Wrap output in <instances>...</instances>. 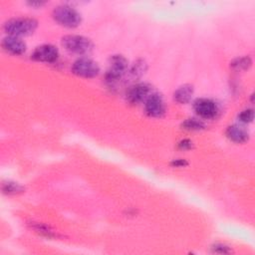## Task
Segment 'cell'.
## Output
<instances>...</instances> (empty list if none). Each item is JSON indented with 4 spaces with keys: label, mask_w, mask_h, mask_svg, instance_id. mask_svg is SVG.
<instances>
[{
    "label": "cell",
    "mask_w": 255,
    "mask_h": 255,
    "mask_svg": "<svg viewBox=\"0 0 255 255\" xmlns=\"http://www.w3.org/2000/svg\"><path fill=\"white\" fill-rule=\"evenodd\" d=\"M38 26V22L33 18L19 17L8 20L4 24V30L9 36H28L32 34Z\"/></svg>",
    "instance_id": "1"
},
{
    "label": "cell",
    "mask_w": 255,
    "mask_h": 255,
    "mask_svg": "<svg viewBox=\"0 0 255 255\" xmlns=\"http://www.w3.org/2000/svg\"><path fill=\"white\" fill-rule=\"evenodd\" d=\"M62 45L67 51L77 55H85L93 50L92 41L80 35H67L63 37Z\"/></svg>",
    "instance_id": "2"
},
{
    "label": "cell",
    "mask_w": 255,
    "mask_h": 255,
    "mask_svg": "<svg viewBox=\"0 0 255 255\" xmlns=\"http://www.w3.org/2000/svg\"><path fill=\"white\" fill-rule=\"evenodd\" d=\"M53 18L59 24L69 28L77 27L81 23L80 13L69 5L57 6L53 10Z\"/></svg>",
    "instance_id": "3"
},
{
    "label": "cell",
    "mask_w": 255,
    "mask_h": 255,
    "mask_svg": "<svg viewBox=\"0 0 255 255\" xmlns=\"http://www.w3.org/2000/svg\"><path fill=\"white\" fill-rule=\"evenodd\" d=\"M128 72V61L121 55H115L110 60V65L106 73V81L109 84H114L121 80Z\"/></svg>",
    "instance_id": "4"
},
{
    "label": "cell",
    "mask_w": 255,
    "mask_h": 255,
    "mask_svg": "<svg viewBox=\"0 0 255 255\" xmlns=\"http://www.w3.org/2000/svg\"><path fill=\"white\" fill-rule=\"evenodd\" d=\"M72 72L79 77L94 78L99 74L100 67L89 58H80L73 64Z\"/></svg>",
    "instance_id": "5"
},
{
    "label": "cell",
    "mask_w": 255,
    "mask_h": 255,
    "mask_svg": "<svg viewBox=\"0 0 255 255\" xmlns=\"http://www.w3.org/2000/svg\"><path fill=\"white\" fill-rule=\"evenodd\" d=\"M59 57L58 49L50 44H45L37 47L32 53V59L39 62L52 63L55 62Z\"/></svg>",
    "instance_id": "6"
},
{
    "label": "cell",
    "mask_w": 255,
    "mask_h": 255,
    "mask_svg": "<svg viewBox=\"0 0 255 255\" xmlns=\"http://www.w3.org/2000/svg\"><path fill=\"white\" fill-rule=\"evenodd\" d=\"M193 108L195 113L202 119H212L218 113L217 105L209 99H197Z\"/></svg>",
    "instance_id": "7"
},
{
    "label": "cell",
    "mask_w": 255,
    "mask_h": 255,
    "mask_svg": "<svg viewBox=\"0 0 255 255\" xmlns=\"http://www.w3.org/2000/svg\"><path fill=\"white\" fill-rule=\"evenodd\" d=\"M145 113L150 117H160L165 112L163 99L158 94H151L147 97L144 104Z\"/></svg>",
    "instance_id": "8"
},
{
    "label": "cell",
    "mask_w": 255,
    "mask_h": 255,
    "mask_svg": "<svg viewBox=\"0 0 255 255\" xmlns=\"http://www.w3.org/2000/svg\"><path fill=\"white\" fill-rule=\"evenodd\" d=\"M150 94V87L146 84H136L130 87L127 93V99L130 104L145 101Z\"/></svg>",
    "instance_id": "9"
},
{
    "label": "cell",
    "mask_w": 255,
    "mask_h": 255,
    "mask_svg": "<svg viewBox=\"0 0 255 255\" xmlns=\"http://www.w3.org/2000/svg\"><path fill=\"white\" fill-rule=\"evenodd\" d=\"M2 47L5 51L13 55H21L26 51V44L15 36H7L2 41Z\"/></svg>",
    "instance_id": "10"
},
{
    "label": "cell",
    "mask_w": 255,
    "mask_h": 255,
    "mask_svg": "<svg viewBox=\"0 0 255 255\" xmlns=\"http://www.w3.org/2000/svg\"><path fill=\"white\" fill-rule=\"evenodd\" d=\"M227 137L237 143L245 142L248 139V132L247 130L238 125H232L227 128L226 129Z\"/></svg>",
    "instance_id": "11"
},
{
    "label": "cell",
    "mask_w": 255,
    "mask_h": 255,
    "mask_svg": "<svg viewBox=\"0 0 255 255\" xmlns=\"http://www.w3.org/2000/svg\"><path fill=\"white\" fill-rule=\"evenodd\" d=\"M193 95V87L189 84H185L181 87H179L175 92H174V100L177 103L180 104H186L190 101L191 97Z\"/></svg>",
    "instance_id": "12"
},
{
    "label": "cell",
    "mask_w": 255,
    "mask_h": 255,
    "mask_svg": "<svg viewBox=\"0 0 255 255\" xmlns=\"http://www.w3.org/2000/svg\"><path fill=\"white\" fill-rule=\"evenodd\" d=\"M2 191L6 194H18L24 191V187L17 182L6 181L2 184Z\"/></svg>",
    "instance_id": "13"
},
{
    "label": "cell",
    "mask_w": 255,
    "mask_h": 255,
    "mask_svg": "<svg viewBox=\"0 0 255 255\" xmlns=\"http://www.w3.org/2000/svg\"><path fill=\"white\" fill-rule=\"evenodd\" d=\"M251 65V60L249 57H242V58H238L236 60H234L231 63L232 68H234L235 70H246L250 67Z\"/></svg>",
    "instance_id": "14"
},
{
    "label": "cell",
    "mask_w": 255,
    "mask_h": 255,
    "mask_svg": "<svg viewBox=\"0 0 255 255\" xmlns=\"http://www.w3.org/2000/svg\"><path fill=\"white\" fill-rule=\"evenodd\" d=\"M182 127L186 129H192V130H197V129H201L204 125L201 121H198L196 119H188L186 120L183 124H182Z\"/></svg>",
    "instance_id": "15"
},
{
    "label": "cell",
    "mask_w": 255,
    "mask_h": 255,
    "mask_svg": "<svg viewBox=\"0 0 255 255\" xmlns=\"http://www.w3.org/2000/svg\"><path fill=\"white\" fill-rule=\"evenodd\" d=\"M253 118H254V112H253V110H251V109H248V110L243 111V112L238 116L239 121L242 122V123H251V122L253 121Z\"/></svg>",
    "instance_id": "16"
},
{
    "label": "cell",
    "mask_w": 255,
    "mask_h": 255,
    "mask_svg": "<svg viewBox=\"0 0 255 255\" xmlns=\"http://www.w3.org/2000/svg\"><path fill=\"white\" fill-rule=\"evenodd\" d=\"M211 248H212V251L215 253H220V254L231 253V249L228 246L221 244V243H217V244L213 245Z\"/></svg>",
    "instance_id": "17"
},
{
    "label": "cell",
    "mask_w": 255,
    "mask_h": 255,
    "mask_svg": "<svg viewBox=\"0 0 255 255\" xmlns=\"http://www.w3.org/2000/svg\"><path fill=\"white\" fill-rule=\"evenodd\" d=\"M191 145H192V142L190 140H187V139H184V140L180 141V143H179V146L183 149H188V148L191 147Z\"/></svg>",
    "instance_id": "18"
},
{
    "label": "cell",
    "mask_w": 255,
    "mask_h": 255,
    "mask_svg": "<svg viewBox=\"0 0 255 255\" xmlns=\"http://www.w3.org/2000/svg\"><path fill=\"white\" fill-rule=\"evenodd\" d=\"M187 162L184 159H175L172 161V165L176 166V167H180V166H184L186 165Z\"/></svg>",
    "instance_id": "19"
}]
</instances>
